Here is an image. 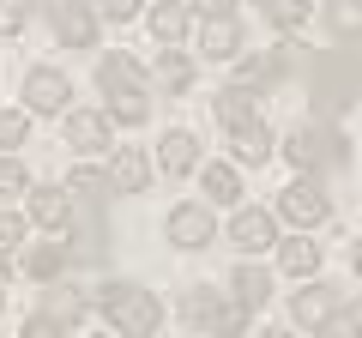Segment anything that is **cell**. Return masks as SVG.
<instances>
[{
  "instance_id": "cell-1",
  "label": "cell",
  "mask_w": 362,
  "mask_h": 338,
  "mask_svg": "<svg viewBox=\"0 0 362 338\" xmlns=\"http://www.w3.org/2000/svg\"><path fill=\"white\" fill-rule=\"evenodd\" d=\"M302 73H308V103H314V121L344 115V109L362 97V54H356V42H350V49L308 54V61H302Z\"/></svg>"
},
{
  "instance_id": "cell-2",
  "label": "cell",
  "mask_w": 362,
  "mask_h": 338,
  "mask_svg": "<svg viewBox=\"0 0 362 338\" xmlns=\"http://www.w3.org/2000/svg\"><path fill=\"white\" fill-rule=\"evenodd\" d=\"M97 85H103V97H109L103 115L127 121V127H139V121L151 115V73H145L127 49H109L103 61H97Z\"/></svg>"
},
{
  "instance_id": "cell-3",
  "label": "cell",
  "mask_w": 362,
  "mask_h": 338,
  "mask_svg": "<svg viewBox=\"0 0 362 338\" xmlns=\"http://www.w3.org/2000/svg\"><path fill=\"white\" fill-rule=\"evenodd\" d=\"M284 157L296 163V175H332V169L350 163V139L332 121H296L284 139Z\"/></svg>"
},
{
  "instance_id": "cell-4",
  "label": "cell",
  "mask_w": 362,
  "mask_h": 338,
  "mask_svg": "<svg viewBox=\"0 0 362 338\" xmlns=\"http://www.w3.org/2000/svg\"><path fill=\"white\" fill-rule=\"evenodd\" d=\"M97 308L109 314V326H115L121 338H151L157 326H163V308H157V296L145 284H103L97 290Z\"/></svg>"
},
{
  "instance_id": "cell-5",
  "label": "cell",
  "mask_w": 362,
  "mask_h": 338,
  "mask_svg": "<svg viewBox=\"0 0 362 338\" xmlns=\"http://www.w3.org/2000/svg\"><path fill=\"white\" fill-rule=\"evenodd\" d=\"M326 211H332V199H326V187L314 182V175H296V182L278 194V218L296 223V230H314V223H326Z\"/></svg>"
},
{
  "instance_id": "cell-6",
  "label": "cell",
  "mask_w": 362,
  "mask_h": 338,
  "mask_svg": "<svg viewBox=\"0 0 362 338\" xmlns=\"http://www.w3.org/2000/svg\"><path fill=\"white\" fill-rule=\"evenodd\" d=\"M42 13H49L61 49H90L97 42V13H90L85 0H42Z\"/></svg>"
},
{
  "instance_id": "cell-7",
  "label": "cell",
  "mask_w": 362,
  "mask_h": 338,
  "mask_svg": "<svg viewBox=\"0 0 362 338\" xmlns=\"http://www.w3.org/2000/svg\"><path fill=\"white\" fill-rule=\"evenodd\" d=\"M290 61H296L290 42H278V49H254V54L235 61V85H242V91H272V85L290 73Z\"/></svg>"
},
{
  "instance_id": "cell-8",
  "label": "cell",
  "mask_w": 362,
  "mask_h": 338,
  "mask_svg": "<svg viewBox=\"0 0 362 338\" xmlns=\"http://www.w3.org/2000/svg\"><path fill=\"white\" fill-rule=\"evenodd\" d=\"M290 320H296L302 332H326V326L338 320V284H302L296 296H290Z\"/></svg>"
},
{
  "instance_id": "cell-9",
  "label": "cell",
  "mask_w": 362,
  "mask_h": 338,
  "mask_svg": "<svg viewBox=\"0 0 362 338\" xmlns=\"http://www.w3.org/2000/svg\"><path fill=\"white\" fill-rule=\"evenodd\" d=\"M66 97H73L66 73H54V66H30V73H25V109H30V115H61Z\"/></svg>"
},
{
  "instance_id": "cell-10",
  "label": "cell",
  "mask_w": 362,
  "mask_h": 338,
  "mask_svg": "<svg viewBox=\"0 0 362 338\" xmlns=\"http://www.w3.org/2000/svg\"><path fill=\"white\" fill-rule=\"evenodd\" d=\"M163 235H169L175 247H206L211 235H218V223H211V211L199 206V199H187V206H175V211L163 218Z\"/></svg>"
},
{
  "instance_id": "cell-11",
  "label": "cell",
  "mask_w": 362,
  "mask_h": 338,
  "mask_svg": "<svg viewBox=\"0 0 362 338\" xmlns=\"http://www.w3.org/2000/svg\"><path fill=\"white\" fill-rule=\"evenodd\" d=\"M230 242L242 247V254H266V247L278 242V218L259 211V206H242V211L230 218Z\"/></svg>"
},
{
  "instance_id": "cell-12",
  "label": "cell",
  "mask_w": 362,
  "mask_h": 338,
  "mask_svg": "<svg viewBox=\"0 0 362 338\" xmlns=\"http://www.w3.org/2000/svg\"><path fill=\"white\" fill-rule=\"evenodd\" d=\"M66 266H73V242H66V230H49V242H30V247H25V272L42 278V284L61 278Z\"/></svg>"
},
{
  "instance_id": "cell-13",
  "label": "cell",
  "mask_w": 362,
  "mask_h": 338,
  "mask_svg": "<svg viewBox=\"0 0 362 338\" xmlns=\"http://www.w3.org/2000/svg\"><path fill=\"white\" fill-rule=\"evenodd\" d=\"M145 187H151V157L139 145H121L109 157V194H145Z\"/></svg>"
},
{
  "instance_id": "cell-14",
  "label": "cell",
  "mask_w": 362,
  "mask_h": 338,
  "mask_svg": "<svg viewBox=\"0 0 362 338\" xmlns=\"http://www.w3.org/2000/svg\"><path fill=\"white\" fill-rule=\"evenodd\" d=\"M66 242H73V260H97L103 254V218H97V206L90 199H78L73 206V218H66Z\"/></svg>"
},
{
  "instance_id": "cell-15",
  "label": "cell",
  "mask_w": 362,
  "mask_h": 338,
  "mask_svg": "<svg viewBox=\"0 0 362 338\" xmlns=\"http://www.w3.org/2000/svg\"><path fill=\"white\" fill-rule=\"evenodd\" d=\"M199 49H206V61H235V54H242V25H235V13L199 18Z\"/></svg>"
},
{
  "instance_id": "cell-16",
  "label": "cell",
  "mask_w": 362,
  "mask_h": 338,
  "mask_svg": "<svg viewBox=\"0 0 362 338\" xmlns=\"http://www.w3.org/2000/svg\"><path fill=\"white\" fill-rule=\"evenodd\" d=\"M66 145L73 151H109V115L103 109H73L66 115Z\"/></svg>"
},
{
  "instance_id": "cell-17",
  "label": "cell",
  "mask_w": 362,
  "mask_h": 338,
  "mask_svg": "<svg viewBox=\"0 0 362 338\" xmlns=\"http://www.w3.org/2000/svg\"><path fill=\"white\" fill-rule=\"evenodd\" d=\"M230 145H235V157H242V163H266V157H272V127H266V121H259V115H247V121H235V127H230Z\"/></svg>"
},
{
  "instance_id": "cell-18",
  "label": "cell",
  "mask_w": 362,
  "mask_h": 338,
  "mask_svg": "<svg viewBox=\"0 0 362 338\" xmlns=\"http://www.w3.org/2000/svg\"><path fill=\"white\" fill-rule=\"evenodd\" d=\"M90 302H97V296H85L78 284H54V278H49V302H42V314H54V320L73 332V326L90 314Z\"/></svg>"
},
{
  "instance_id": "cell-19",
  "label": "cell",
  "mask_w": 362,
  "mask_h": 338,
  "mask_svg": "<svg viewBox=\"0 0 362 338\" xmlns=\"http://www.w3.org/2000/svg\"><path fill=\"white\" fill-rule=\"evenodd\" d=\"M157 163H163V175H187V169H199V139L187 127L163 133V151H157Z\"/></svg>"
},
{
  "instance_id": "cell-20",
  "label": "cell",
  "mask_w": 362,
  "mask_h": 338,
  "mask_svg": "<svg viewBox=\"0 0 362 338\" xmlns=\"http://www.w3.org/2000/svg\"><path fill=\"white\" fill-rule=\"evenodd\" d=\"M151 85L157 91H169V97H181L187 85H194V61L181 49H157V73H151Z\"/></svg>"
},
{
  "instance_id": "cell-21",
  "label": "cell",
  "mask_w": 362,
  "mask_h": 338,
  "mask_svg": "<svg viewBox=\"0 0 362 338\" xmlns=\"http://www.w3.org/2000/svg\"><path fill=\"white\" fill-rule=\"evenodd\" d=\"M30 218H37L42 230H66V218H73V194H61V187H30Z\"/></svg>"
},
{
  "instance_id": "cell-22",
  "label": "cell",
  "mask_w": 362,
  "mask_h": 338,
  "mask_svg": "<svg viewBox=\"0 0 362 338\" xmlns=\"http://www.w3.org/2000/svg\"><path fill=\"white\" fill-rule=\"evenodd\" d=\"M187 25H194V13L181 6V0H163L151 13V37H157V49H175L181 37H187Z\"/></svg>"
},
{
  "instance_id": "cell-23",
  "label": "cell",
  "mask_w": 362,
  "mask_h": 338,
  "mask_svg": "<svg viewBox=\"0 0 362 338\" xmlns=\"http://www.w3.org/2000/svg\"><path fill=\"white\" fill-rule=\"evenodd\" d=\"M278 266H284L290 278H314L320 272V247H314L308 235H290V242H278Z\"/></svg>"
},
{
  "instance_id": "cell-24",
  "label": "cell",
  "mask_w": 362,
  "mask_h": 338,
  "mask_svg": "<svg viewBox=\"0 0 362 338\" xmlns=\"http://www.w3.org/2000/svg\"><path fill=\"white\" fill-rule=\"evenodd\" d=\"M230 290H235V302H242V308H259V302L272 296V272L266 266H235V278H230Z\"/></svg>"
},
{
  "instance_id": "cell-25",
  "label": "cell",
  "mask_w": 362,
  "mask_h": 338,
  "mask_svg": "<svg viewBox=\"0 0 362 338\" xmlns=\"http://www.w3.org/2000/svg\"><path fill=\"white\" fill-rule=\"evenodd\" d=\"M66 194L73 199H90V206H103L109 199V169H73V175H66Z\"/></svg>"
},
{
  "instance_id": "cell-26",
  "label": "cell",
  "mask_w": 362,
  "mask_h": 338,
  "mask_svg": "<svg viewBox=\"0 0 362 338\" xmlns=\"http://www.w3.org/2000/svg\"><path fill=\"white\" fill-rule=\"evenodd\" d=\"M211 109H218V121H223V127H235V121H247V115H259V109H254V97H247L242 85H223V91L211 97Z\"/></svg>"
},
{
  "instance_id": "cell-27",
  "label": "cell",
  "mask_w": 362,
  "mask_h": 338,
  "mask_svg": "<svg viewBox=\"0 0 362 338\" xmlns=\"http://www.w3.org/2000/svg\"><path fill=\"white\" fill-rule=\"evenodd\" d=\"M206 199H218V206H235V199H242V175H235L230 163H206Z\"/></svg>"
},
{
  "instance_id": "cell-28",
  "label": "cell",
  "mask_w": 362,
  "mask_h": 338,
  "mask_svg": "<svg viewBox=\"0 0 362 338\" xmlns=\"http://www.w3.org/2000/svg\"><path fill=\"white\" fill-rule=\"evenodd\" d=\"M242 332H247V308L235 296H223L218 314H211V326H206V338H242Z\"/></svg>"
},
{
  "instance_id": "cell-29",
  "label": "cell",
  "mask_w": 362,
  "mask_h": 338,
  "mask_svg": "<svg viewBox=\"0 0 362 338\" xmlns=\"http://www.w3.org/2000/svg\"><path fill=\"white\" fill-rule=\"evenodd\" d=\"M326 25H332L338 37L362 42V0H332V6H326Z\"/></svg>"
},
{
  "instance_id": "cell-30",
  "label": "cell",
  "mask_w": 362,
  "mask_h": 338,
  "mask_svg": "<svg viewBox=\"0 0 362 338\" xmlns=\"http://www.w3.org/2000/svg\"><path fill=\"white\" fill-rule=\"evenodd\" d=\"M218 290H206V284H194V290H187V302H181V314H187V326H199V332H206V326H211V314H218Z\"/></svg>"
},
{
  "instance_id": "cell-31",
  "label": "cell",
  "mask_w": 362,
  "mask_h": 338,
  "mask_svg": "<svg viewBox=\"0 0 362 338\" xmlns=\"http://www.w3.org/2000/svg\"><path fill=\"white\" fill-rule=\"evenodd\" d=\"M259 6H266V18H272L278 30H284V37L308 25V0H259Z\"/></svg>"
},
{
  "instance_id": "cell-32",
  "label": "cell",
  "mask_w": 362,
  "mask_h": 338,
  "mask_svg": "<svg viewBox=\"0 0 362 338\" xmlns=\"http://www.w3.org/2000/svg\"><path fill=\"white\" fill-rule=\"evenodd\" d=\"M18 247H25V218L18 211H0V272H6V260H13Z\"/></svg>"
},
{
  "instance_id": "cell-33",
  "label": "cell",
  "mask_w": 362,
  "mask_h": 338,
  "mask_svg": "<svg viewBox=\"0 0 362 338\" xmlns=\"http://www.w3.org/2000/svg\"><path fill=\"white\" fill-rule=\"evenodd\" d=\"M25 133H30V109H0V151L25 145Z\"/></svg>"
},
{
  "instance_id": "cell-34",
  "label": "cell",
  "mask_w": 362,
  "mask_h": 338,
  "mask_svg": "<svg viewBox=\"0 0 362 338\" xmlns=\"http://www.w3.org/2000/svg\"><path fill=\"white\" fill-rule=\"evenodd\" d=\"M0 194H30V175L13 151H0Z\"/></svg>"
},
{
  "instance_id": "cell-35",
  "label": "cell",
  "mask_w": 362,
  "mask_h": 338,
  "mask_svg": "<svg viewBox=\"0 0 362 338\" xmlns=\"http://www.w3.org/2000/svg\"><path fill=\"white\" fill-rule=\"evenodd\" d=\"M30 25V0H0V37H18Z\"/></svg>"
},
{
  "instance_id": "cell-36",
  "label": "cell",
  "mask_w": 362,
  "mask_h": 338,
  "mask_svg": "<svg viewBox=\"0 0 362 338\" xmlns=\"http://www.w3.org/2000/svg\"><path fill=\"white\" fill-rule=\"evenodd\" d=\"M61 332H66V326L54 320V314H30V320H25V332H18V338H61Z\"/></svg>"
},
{
  "instance_id": "cell-37",
  "label": "cell",
  "mask_w": 362,
  "mask_h": 338,
  "mask_svg": "<svg viewBox=\"0 0 362 338\" xmlns=\"http://www.w3.org/2000/svg\"><path fill=\"white\" fill-rule=\"evenodd\" d=\"M97 13L115 18V25H127V18H139V0H97Z\"/></svg>"
},
{
  "instance_id": "cell-38",
  "label": "cell",
  "mask_w": 362,
  "mask_h": 338,
  "mask_svg": "<svg viewBox=\"0 0 362 338\" xmlns=\"http://www.w3.org/2000/svg\"><path fill=\"white\" fill-rule=\"evenodd\" d=\"M338 338H362V296L350 302V314H344V326H338Z\"/></svg>"
},
{
  "instance_id": "cell-39",
  "label": "cell",
  "mask_w": 362,
  "mask_h": 338,
  "mask_svg": "<svg viewBox=\"0 0 362 338\" xmlns=\"http://www.w3.org/2000/svg\"><path fill=\"white\" fill-rule=\"evenodd\" d=\"M230 6H235V0H194L187 13H199V18H223V13H230Z\"/></svg>"
},
{
  "instance_id": "cell-40",
  "label": "cell",
  "mask_w": 362,
  "mask_h": 338,
  "mask_svg": "<svg viewBox=\"0 0 362 338\" xmlns=\"http://www.w3.org/2000/svg\"><path fill=\"white\" fill-rule=\"evenodd\" d=\"M350 266H356V272H362V235H356V247H350Z\"/></svg>"
},
{
  "instance_id": "cell-41",
  "label": "cell",
  "mask_w": 362,
  "mask_h": 338,
  "mask_svg": "<svg viewBox=\"0 0 362 338\" xmlns=\"http://www.w3.org/2000/svg\"><path fill=\"white\" fill-rule=\"evenodd\" d=\"M254 338H290V332H284V326H266V332H254Z\"/></svg>"
},
{
  "instance_id": "cell-42",
  "label": "cell",
  "mask_w": 362,
  "mask_h": 338,
  "mask_svg": "<svg viewBox=\"0 0 362 338\" xmlns=\"http://www.w3.org/2000/svg\"><path fill=\"white\" fill-rule=\"evenodd\" d=\"M0 308H6V284H0Z\"/></svg>"
},
{
  "instance_id": "cell-43",
  "label": "cell",
  "mask_w": 362,
  "mask_h": 338,
  "mask_svg": "<svg viewBox=\"0 0 362 338\" xmlns=\"http://www.w3.org/2000/svg\"><path fill=\"white\" fill-rule=\"evenodd\" d=\"M320 338H338V332H332V326H326V332H320Z\"/></svg>"
}]
</instances>
